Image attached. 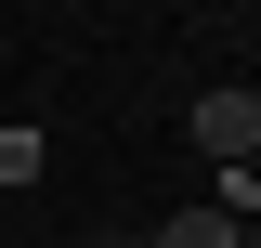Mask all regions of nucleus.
Instances as JSON below:
<instances>
[{
    "label": "nucleus",
    "instance_id": "obj_1",
    "mask_svg": "<svg viewBox=\"0 0 261 248\" xmlns=\"http://www.w3.org/2000/svg\"><path fill=\"white\" fill-rule=\"evenodd\" d=\"M183 131H196V157H209V170H235V157H261V92H196Z\"/></svg>",
    "mask_w": 261,
    "mask_h": 248
},
{
    "label": "nucleus",
    "instance_id": "obj_2",
    "mask_svg": "<svg viewBox=\"0 0 261 248\" xmlns=\"http://www.w3.org/2000/svg\"><path fill=\"white\" fill-rule=\"evenodd\" d=\"M39 170H53V144H39L27 118H0V196H13V183H39Z\"/></svg>",
    "mask_w": 261,
    "mask_h": 248
},
{
    "label": "nucleus",
    "instance_id": "obj_3",
    "mask_svg": "<svg viewBox=\"0 0 261 248\" xmlns=\"http://www.w3.org/2000/svg\"><path fill=\"white\" fill-rule=\"evenodd\" d=\"M144 248H235V222H222V209H170Z\"/></svg>",
    "mask_w": 261,
    "mask_h": 248
},
{
    "label": "nucleus",
    "instance_id": "obj_4",
    "mask_svg": "<svg viewBox=\"0 0 261 248\" xmlns=\"http://www.w3.org/2000/svg\"><path fill=\"white\" fill-rule=\"evenodd\" d=\"M235 248H261V209H248V222H235Z\"/></svg>",
    "mask_w": 261,
    "mask_h": 248
},
{
    "label": "nucleus",
    "instance_id": "obj_5",
    "mask_svg": "<svg viewBox=\"0 0 261 248\" xmlns=\"http://www.w3.org/2000/svg\"><path fill=\"white\" fill-rule=\"evenodd\" d=\"M92 248H144V235H92Z\"/></svg>",
    "mask_w": 261,
    "mask_h": 248
},
{
    "label": "nucleus",
    "instance_id": "obj_6",
    "mask_svg": "<svg viewBox=\"0 0 261 248\" xmlns=\"http://www.w3.org/2000/svg\"><path fill=\"white\" fill-rule=\"evenodd\" d=\"M235 13H248V27H261V0H235Z\"/></svg>",
    "mask_w": 261,
    "mask_h": 248
},
{
    "label": "nucleus",
    "instance_id": "obj_7",
    "mask_svg": "<svg viewBox=\"0 0 261 248\" xmlns=\"http://www.w3.org/2000/svg\"><path fill=\"white\" fill-rule=\"evenodd\" d=\"M248 170H261V157H248Z\"/></svg>",
    "mask_w": 261,
    "mask_h": 248
}]
</instances>
